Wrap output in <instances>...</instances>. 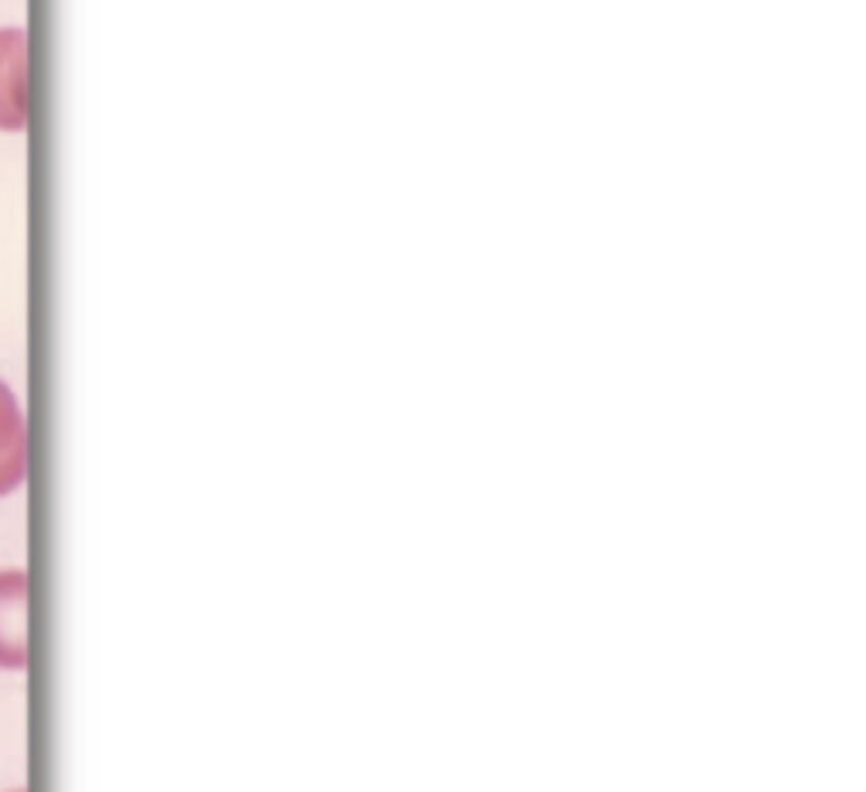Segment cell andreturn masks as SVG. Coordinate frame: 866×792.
I'll use <instances>...</instances> for the list:
<instances>
[{
	"label": "cell",
	"instance_id": "1",
	"mask_svg": "<svg viewBox=\"0 0 866 792\" xmlns=\"http://www.w3.org/2000/svg\"><path fill=\"white\" fill-rule=\"evenodd\" d=\"M27 126V31L0 27V132Z\"/></svg>",
	"mask_w": 866,
	"mask_h": 792
},
{
	"label": "cell",
	"instance_id": "3",
	"mask_svg": "<svg viewBox=\"0 0 866 792\" xmlns=\"http://www.w3.org/2000/svg\"><path fill=\"white\" fill-rule=\"evenodd\" d=\"M27 477V423L14 389L0 380V498L14 495Z\"/></svg>",
	"mask_w": 866,
	"mask_h": 792
},
{
	"label": "cell",
	"instance_id": "2",
	"mask_svg": "<svg viewBox=\"0 0 866 792\" xmlns=\"http://www.w3.org/2000/svg\"><path fill=\"white\" fill-rule=\"evenodd\" d=\"M27 667V573H0V670Z\"/></svg>",
	"mask_w": 866,
	"mask_h": 792
}]
</instances>
